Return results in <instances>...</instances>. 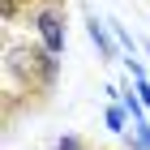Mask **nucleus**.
Masks as SVG:
<instances>
[{"label":"nucleus","mask_w":150,"mask_h":150,"mask_svg":"<svg viewBox=\"0 0 150 150\" xmlns=\"http://www.w3.org/2000/svg\"><path fill=\"white\" fill-rule=\"evenodd\" d=\"M107 129H116V133H120V129H125V107H107Z\"/></svg>","instance_id":"nucleus-3"},{"label":"nucleus","mask_w":150,"mask_h":150,"mask_svg":"<svg viewBox=\"0 0 150 150\" xmlns=\"http://www.w3.org/2000/svg\"><path fill=\"white\" fill-rule=\"evenodd\" d=\"M60 150H81V142L77 137H60Z\"/></svg>","instance_id":"nucleus-5"},{"label":"nucleus","mask_w":150,"mask_h":150,"mask_svg":"<svg viewBox=\"0 0 150 150\" xmlns=\"http://www.w3.org/2000/svg\"><path fill=\"white\" fill-rule=\"evenodd\" d=\"M86 26H90V39L99 43V56H103V60H112V56H116V47H112V39H107V22H99V17H90Z\"/></svg>","instance_id":"nucleus-2"},{"label":"nucleus","mask_w":150,"mask_h":150,"mask_svg":"<svg viewBox=\"0 0 150 150\" xmlns=\"http://www.w3.org/2000/svg\"><path fill=\"white\" fill-rule=\"evenodd\" d=\"M137 99H142V103L150 107V81H137Z\"/></svg>","instance_id":"nucleus-4"},{"label":"nucleus","mask_w":150,"mask_h":150,"mask_svg":"<svg viewBox=\"0 0 150 150\" xmlns=\"http://www.w3.org/2000/svg\"><path fill=\"white\" fill-rule=\"evenodd\" d=\"M35 26H39V35H43V47L52 52V56H60L64 52V26H60V13L56 9H43L35 17Z\"/></svg>","instance_id":"nucleus-1"}]
</instances>
